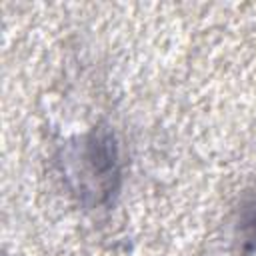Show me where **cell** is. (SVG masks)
<instances>
[{
	"instance_id": "cell-1",
	"label": "cell",
	"mask_w": 256,
	"mask_h": 256,
	"mask_svg": "<svg viewBox=\"0 0 256 256\" xmlns=\"http://www.w3.org/2000/svg\"><path fill=\"white\" fill-rule=\"evenodd\" d=\"M60 164L70 192L84 206H104L120 190V148L114 134L106 128H90L68 142Z\"/></svg>"
},
{
	"instance_id": "cell-2",
	"label": "cell",
	"mask_w": 256,
	"mask_h": 256,
	"mask_svg": "<svg viewBox=\"0 0 256 256\" xmlns=\"http://www.w3.org/2000/svg\"><path fill=\"white\" fill-rule=\"evenodd\" d=\"M242 240L244 256H256V206L246 214L242 222Z\"/></svg>"
}]
</instances>
